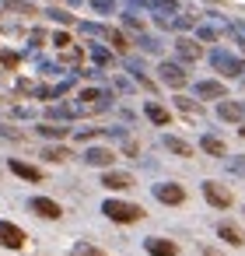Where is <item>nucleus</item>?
I'll return each instance as SVG.
<instances>
[{
  "instance_id": "f257e3e1",
  "label": "nucleus",
  "mask_w": 245,
  "mask_h": 256,
  "mask_svg": "<svg viewBox=\"0 0 245 256\" xmlns=\"http://www.w3.org/2000/svg\"><path fill=\"white\" fill-rule=\"evenodd\" d=\"M102 214H105L109 221H116V224H133V221L144 218V207L126 204V200H105V204H102Z\"/></svg>"
},
{
  "instance_id": "f03ea898",
  "label": "nucleus",
  "mask_w": 245,
  "mask_h": 256,
  "mask_svg": "<svg viewBox=\"0 0 245 256\" xmlns=\"http://www.w3.org/2000/svg\"><path fill=\"white\" fill-rule=\"evenodd\" d=\"M210 64H214V70H221L224 78H242V74H245V64H242L238 56H231L228 50H217V53L210 56Z\"/></svg>"
},
{
  "instance_id": "7ed1b4c3",
  "label": "nucleus",
  "mask_w": 245,
  "mask_h": 256,
  "mask_svg": "<svg viewBox=\"0 0 245 256\" xmlns=\"http://www.w3.org/2000/svg\"><path fill=\"white\" fill-rule=\"evenodd\" d=\"M203 196H207V204L210 207H231V190L228 186H221V182H214V179H207L203 182Z\"/></svg>"
},
{
  "instance_id": "20e7f679",
  "label": "nucleus",
  "mask_w": 245,
  "mask_h": 256,
  "mask_svg": "<svg viewBox=\"0 0 245 256\" xmlns=\"http://www.w3.org/2000/svg\"><path fill=\"white\" fill-rule=\"evenodd\" d=\"M25 242H28V235L14 221H0V246H4V249H21Z\"/></svg>"
},
{
  "instance_id": "39448f33",
  "label": "nucleus",
  "mask_w": 245,
  "mask_h": 256,
  "mask_svg": "<svg viewBox=\"0 0 245 256\" xmlns=\"http://www.w3.org/2000/svg\"><path fill=\"white\" fill-rule=\"evenodd\" d=\"M154 196H158L161 204L175 207V204H182V200H186V190H182L179 182H158V186H154Z\"/></svg>"
},
{
  "instance_id": "423d86ee",
  "label": "nucleus",
  "mask_w": 245,
  "mask_h": 256,
  "mask_svg": "<svg viewBox=\"0 0 245 256\" xmlns=\"http://www.w3.org/2000/svg\"><path fill=\"white\" fill-rule=\"evenodd\" d=\"M28 207H32L39 218H46V221H56V218L63 214V210H60V204H56V200H49V196H32V200H28Z\"/></svg>"
},
{
  "instance_id": "0eeeda50",
  "label": "nucleus",
  "mask_w": 245,
  "mask_h": 256,
  "mask_svg": "<svg viewBox=\"0 0 245 256\" xmlns=\"http://www.w3.org/2000/svg\"><path fill=\"white\" fill-rule=\"evenodd\" d=\"M158 78H161L168 88H182V84H186V70H182L179 64H168V60L158 67Z\"/></svg>"
},
{
  "instance_id": "6e6552de",
  "label": "nucleus",
  "mask_w": 245,
  "mask_h": 256,
  "mask_svg": "<svg viewBox=\"0 0 245 256\" xmlns=\"http://www.w3.org/2000/svg\"><path fill=\"white\" fill-rule=\"evenodd\" d=\"M144 249H147L151 256H179V246H175V242H168V238H158V235L144 238Z\"/></svg>"
},
{
  "instance_id": "1a4fd4ad",
  "label": "nucleus",
  "mask_w": 245,
  "mask_h": 256,
  "mask_svg": "<svg viewBox=\"0 0 245 256\" xmlns=\"http://www.w3.org/2000/svg\"><path fill=\"white\" fill-rule=\"evenodd\" d=\"M84 162L95 165V168H109V165L116 162V154H112L109 148H88V151H84Z\"/></svg>"
},
{
  "instance_id": "9d476101",
  "label": "nucleus",
  "mask_w": 245,
  "mask_h": 256,
  "mask_svg": "<svg viewBox=\"0 0 245 256\" xmlns=\"http://www.w3.org/2000/svg\"><path fill=\"white\" fill-rule=\"evenodd\" d=\"M217 116H221L224 123H238V120L245 116V106H242V102H221V106H217Z\"/></svg>"
},
{
  "instance_id": "9b49d317",
  "label": "nucleus",
  "mask_w": 245,
  "mask_h": 256,
  "mask_svg": "<svg viewBox=\"0 0 245 256\" xmlns=\"http://www.w3.org/2000/svg\"><path fill=\"white\" fill-rule=\"evenodd\" d=\"M7 168H11L14 176L28 179V182H39V179H42V172H39L35 165H25V162H18V158H11V162H7Z\"/></svg>"
},
{
  "instance_id": "f8f14e48",
  "label": "nucleus",
  "mask_w": 245,
  "mask_h": 256,
  "mask_svg": "<svg viewBox=\"0 0 245 256\" xmlns=\"http://www.w3.org/2000/svg\"><path fill=\"white\" fill-rule=\"evenodd\" d=\"M102 186H109V190H130L133 186V176L130 172H105L102 176Z\"/></svg>"
},
{
  "instance_id": "ddd939ff",
  "label": "nucleus",
  "mask_w": 245,
  "mask_h": 256,
  "mask_svg": "<svg viewBox=\"0 0 245 256\" xmlns=\"http://www.w3.org/2000/svg\"><path fill=\"white\" fill-rule=\"evenodd\" d=\"M81 102H88L91 109H102V106L112 102V95H109V92H98V88H84V92H81Z\"/></svg>"
},
{
  "instance_id": "4468645a",
  "label": "nucleus",
  "mask_w": 245,
  "mask_h": 256,
  "mask_svg": "<svg viewBox=\"0 0 245 256\" xmlns=\"http://www.w3.org/2000/svg\"><path fill=\"white\" fill-rule=\"evenodd\" d=\"M217 235H221L224 242H231V246H245V235H242L231 221H221V224H217Z\"/></svg>"
},
{
  "instance_id": "2eb2a0df",
  "label": "nucleus",
  "mask_w": 245,
  "mask_h": 256,
  "mask_svg": "<svg viewBox=\"0 0 245 256\" xmlns=\"http://www.w3.org/2000/svg\"><path fill=\"white\" fill-rule=\"evenodd\" d=\"M196 95L200 98H224V84L221 81H200L196 84Z\"/></svg>"
},
{
  "instance_id": "dca6fc26",
  "label": "nucleus",
  "mask_w": 245,
  "mask_h": 256,
  "mask_svg": "<svg viewBox=\"0 0 245 256\" xmlns=\"http://www.w3.org/2000/svg\"><path fill=\"white\" fill-rule=\"evenodd\" d=\"M74 116H81V106H70V102L49 106V120H74Z\"/></svg>"
},
{
  "instance_id": "f3484780",
  "label": "nucleus",
  "mask_w": 245,
  "mask_h": 256,
  "mask_svg": "<svg viewBox=\"0 0 245 256\" xmlns=\"http://www.w3.org/2000/svg\"><path fill=\"white\" fill-rule=\"evenodd\" d=\"M144 112H147V120H151V123H158V126H165V123L172 120V116H168V109H165V106H158V102H147V106H144Z\"/></svg>"
},
{
  "instance_id": "a211bd4d",
  "label": "nucleus",
  "mask_w": 245,
  "mask_h": 256,
  "mask_svg": "<svg viewBox=\"0 0 245 256\" xmlns=\"http://www.w3.org/2000/svg\"><path fill=\"white\" fill-rule=\"evenodd\" d=\"M200 148H203L207 154H214V158H224V151H228V148H224V140H221V137H214V134H207V137L200 140Z\"/></svg>"
},
{
  "instance_id": "6ab92c4d",
  "label": "nucleus",
  "mask_w": 245,
  "mask_h": 256,
  "mask_svg": "<svg viewBox=\"0 0 245 256\" xmlns=\"http://www.w3.org/2000/svg\"><path fill=\"white\" fill-rule=\"evenodd\" d=\"M175 50H179V56H182V60H200V46H196L193 39H179V42H175Z\"/></svg>"
},
{
  "instance_id": "aec40b11",
  "label": "nucleus",
  "mask_w": 245,
  "mask_h": 256,
  "mask_svg": "<svg viewBox=\"0 0 245 256\" xmlns=\"http://www.w3.org/2000/svg\"><path fill=\"white\" fill-rule=\"evenodd\" d=\"M165 148L168 151H175V154H193V144H186V140H179V137H165Z\"/></svg>"
},
{
  "instance_id": "412c9836",
  "label": "nucleus",
  "mask_w": 245,
  "mask_h": 256,
  "mask_svg": "<svg viewBox=\"0 0 245 256\" xmlns=\"http://www.w3.org/2000/svg\"><path fill=\"white\" fill-rule=\"evenodd\" d=\"M70 256H105V252H102L98 246H91V242H74Z\"/></svg>"
},
{
  "instance_id": "4be33fe9",
  "label": "nucleus",
  "mask_w": 245,
  "mask_h": 256,
  "mask_svg": "<svg viewBox=\"0 0 245 256\" xmlns=\"http://www.w3.org/2000/svg\"><path fill=\"white\" fill-rule=\"evenodd\" d=\"M42 158H49V162H67V158H70V151H67V148H46V151H42Z\"/></svg>"
},
{
  "instance_id": "5701e85b",
  "label": "nucleus",
  "mask_w": 245,
  "mask_h": 256,
  "mask_svg": "<svg viewBox=\"0 0 245 256\" xmlns=\"http://www.w3.org/2000/svg\"><path fill=\"white\" fill-rule=\"evenodd\" d=\"M39 134H42V137H56V140H60L67 130H63V126H56V123H42V126H39Z\"/></svg>"
},
{
  "instance_id": "b1692460",
  "label": "nucleus",
  "mask_w": 245,
  "mask_h": 256,
  "mask_svg": "<svg viewBox=\"0 0 245 256\" xmlns=\"http://www.w3.org/2000/svg\"><path fill=\"white\" fill-rule=\"evenodd\" d=\"M196 25V18H189V14H179V18H172V28H179V32H186V28H193Z\"/></svg>"
},
{
  "instance_id": "393cba45",
  "label": "nucleus",
  "mask_w": 245,
  "mask_h": 256,
  "mask_svg": "<svg viewBox=\"0 0 245 256\" xmlns=\"http://www.w3.org/2000/svg\"><path fill=\"white\" fill-rule=\"evenodd\" d=\"M196 36H200L203 42H214V39H217V28H214V25H200V28H196Z\"/></svg>"
},
{
  "instance_id": "a878e982",
  "label": "nucleus",
  "mask_w": 245,
  "mask_h": 256,
  "mask_svg": "<svg viewBox=\"0 0 245 256\" xmlns=\"http://www.w3.org/2000/svg\"><path fill=\"white\" fill-rule=\"evenodd\" d=\"M140 46H144L147 53H158V50H161V42H158L154 36H140Z\"/></svg>"
},
{
  "instance_id": "bb28decb",
  "label": "nucleus",
  "mask_w": 245,
  "mask_h": 256,
  "mask_svg": "<svg viewBox=\"0 0 245 256\" xmlns=\"http://www.w3.org/2000/svg\"><path fill=\"white\" fill-rule=\"evenodd\" d=\"M63 64H81V50H70V46H63V56H60Z\"/></svg>"
},
{
  "instance_id": "cd10ccee",
  "label": "nucleus",
  "mask_w": 245,
  "mask_h": 256,
  "mask_svg": "<svg viewBox=\"0 0 245 256\" xmlns=\"http://www.w3.org/2000/svg\"><path fill=\"white\" fill-rule=\"evenodd\" d=\"M91 8H95L98 14H109V11L116 8V0H91Z\"/></svg>"
},
{
  "instance_id": "c85d7f7f",
  "label": "nucleus",
  "mask_w": 245,
  "mask_h": 256,
  "mask_svg": "<svg viewBox=\"0 0 245 256\" xmlns=\"http://www.w3.org/2000/svg\"><path fill=\"white\" fill-rule=\"evenodd\" d=\"M228 172H235V176H245V158H228Z\"/></svg>"
},
{
  "instance_id": "c756f323",
  "label": "nucleus",
  "mask_w": 245,
  "mask_h": 256,
  "mask_svg": "<svg viewBox=\"0 0 245 256\" xmlns=\"http://www.w3.org/2000/svg\"><path fill=\"white\" fill-rule=\"evenodd\" d=\"M0 67H18V53H7V50H0Z\"/></svg>"
},
{
  "instance_id": "7c9ffc66",
  "label": "nucleus",
  "mask_w": 245,
  "mask_h": 256,
  "mask_svg": "<svg viewBox=\"0 0 245 256\" xmlns=\"http://www.w3.org/2000/svg\"><path fill=\"white\" fill-rule=\"evenodd\" d=\"M49 18H56L60 25H70L74 22V14H67V11H49Z\"/></svg>"
},
{
  "instance_id": "2f4dec72",
  "label": "nucleus",
  "mask_w": 245,
  "mask_h": 256,
  "mask_svg": "<svg viewBox=\"0 0 245 256\" xmlns=\"http://www.w3.org/2000/svg\"><path fill=\"white\" fill-rule=\"evenodd\" d=\"M91 56H95L98 64H109V60H112V56H109V53H105L102 46H91Z\"/></svg>"
},
{
  "instance_id": "473e14b6",
  "label": "nucleus",
  "mask_w": 245,
  "mask_h": 256,
  "mask_svg": "<svg viewBox=\"0 0 245 256\" xmlns=\"http://www.w3.org/2000/svg\"><path fill=\"white\" fill-rule=\"evenodd\" d=\"M53 46H60V50H63V46H70V39H67L63 32H56V36H53Z\"/></svg>"
},
{
  "instance_id": "72a5a7b5",
  "label": "nucleus",
  "mask_w": 245,
  "mask_h": 256,
  "mask_svg": "<svg viewBox=\"0 0 245 256\" xmlns=\"http://www.w3.org/2000/svg\"><path fill=\"white\" fill-rule=\"evenodd\" d=\"M175 102H179V109H182V112H196V106H193L189 98H175Z\"/></svg>"
},
{
  "instance_id": "f704fd0d",
  "label": "nucleus",
  "mask_w": 245,
  "mask_h": 256,
  "mask_svg": "<svg viewBox=\"0 0 245 256\" xmlns=\"http://www.w3.org/2000/svg\"><path fill=\"white\" fill-rule=\"evenodd\" d=\"M203 256H224L221 249H210V246H203Z\"/></svg>"
},
{
  "instance_id": "c9c22d12",
  "label": "nucleus",
  "mask_w": 245,
  "mask_h": 256,
  "mask_svg": "<svg viewBox=\"0 0 245 256\" xmlns=\"http://www.w3.org/2000/svg\"><path fill=\"white\" fill-rule=\"evenodd\" d=\"M210 4H217V0H210Z\"/></svg>"
},
{
  "instance_id": "e433bc0d",
  "label": "nucleus",
  "mask_w": 245,
  "mask_h": 256,
  "mask_svg": "<svg viewBox=\"0 0 245 256\" xmlns=\"http://www.w3.org/2000/svg\"><path fill=\"white\" fill-rule=\"evenodd\" d=\"M74 4H77V0H74Z\"/></svg>"
}]
</instances>
